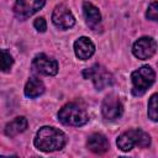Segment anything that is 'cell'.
Segmentation results:
<instances>
[{
  "instance_id": "cell-1",
  "label": "cell",
  "mask_w": 158,
  "mask_h": 158,
  "mask_svg": "<svg viewBox=\"0 0 158 158\" xmlns=\"http://www.w3.org/2000/svg\"><path fill=\"white\" fill-rule=\"evenodd\" d=\"M67 138L63 131L52 127V126H43L41 127L36 136H35V146L42 152H54L59 151L65 146Z\"/></svg>"
},
{
  "instance_id": "cell-2",
  "label": "cell",
  "mask_w": 158,
  "mask_h": 158,
  "mask_svg": "<svg viewBox=\"0 0 158 158\" xmlns=\"http://www.w3.org/2000/svg\"><path fill=\"white\" fill-rule=\"evenodd\" d=\"M116 144L122 152H128L133 147L147 148L151 146V137L141 128H132L121 133L116 139Z\"/></svg>"
},
{
  "instance_id": "cell-3",
  "label": "cell",
  "mask_w": 158,
  "mask_h": 158,
  "mask_svg": "<svg viewBox=\"0 0 158 158\" xmlns=\"http://www.w3.org/2000/svg\"><path fill=\"white\" fill-rule=\"evenodd\" d=\"M58 120L65 126H83L89 121V115L84 107L75 102L64 105L58 112Z\"/></svg>"
},
{
  "instance_id": "cell-4",
  "label": "cell",
  "mask_w": 158,
  "mask_h": 158,
  "mask_svg": "<svg viewBox=\"0 0 158 158\" xmlns=\"http://www.w3.org/2000/svg\"><path fill=\"white\" fill-rule=\"evenodd\" d=\"M156 73L149 65H142L131 74L132 94L135 96H142L154 83Z\"/></svg>"
},
{
  "instance_id": "cell-5",
  "label": "cell",
  "mask_w": 158,
  "mask_h": 158,
  "mask_svg": "<svg viewBox=\"0 0 158 158\" xmlns=\"http://www.w3.org/2000/svg\"><path fill=\"white\" fill-rule=\"evenodd\" d=\"M83 77L85 79H90L96 90H102L104 88L110 86L114 83V77L111 75V73H109L106 68L100 64H94L90 68L84 69Z\"/></svg>"
},
{
  "instance_id": "cell-6",
  "label": "cell",
  "mask_w": 158,
  "mask_h": 158,
  "mask_svg": "<svg viewBox=\"0 0 158 158\" xmlns=\"http://www.w3.org/2000/svg\"><path fill=\"white\" fill-rule=\"evenodd\" d=\"M46 4V0H16L14 14L19 20H26L40 11Z\"/></svg>"
},
{
  "instance_id": "cell-7",
  "label": "cell",
  "mask_w": 158,
  "mask_h": 158,
  "mask_svg": "<svg viewBox=\"0 0 158 158\" xmlns=\"http://www.w3.org/2000/svg\"><path fill=\"white\" fill-rule=\"evenodd\" d=\"M32 69L42 75H56L58 73V63L54 58L40 53L32 59Z\"/></svg>"
},
{
  "instance_id": "cell-8",
  "label": "cell",
  "mask_w": 158,
  "mask_h": 158,
  "mask_svg": "<svg viewBox=\"0 0 158 158\" xmlns=\"http://www.w3.org/2000/svg\"><path fill=\"white\" fill-rule=\"evenodd\" d=\"M101 112H102V116H104L105 120L114 121L116 118H120L122 116V114H123L122 102L120 101V99L116 95L110 94L102 101Z\"/></svg>"
},
{
  "instance_id": "cell-9",
  "label": "cell",
  "mask_w": 158,
  "mask_h": 158,
  "mask_svg": "<svg viewBox=\"0 0 158 158\" xmlns=\"http://www.w3.org/2000/svg\"><path fill=\"white\" fill-rule=\"evenodd\" d=\"M52 22L56 27L60 30H68L74 26L75 17L65 5L60 4V5H57L52 12Z\"/></svg>"
},
{
  "instance_id": "cell-10",
  "label": "cell",
  "mask_w": 158,
  "mask_h": 158,
  "mask_svg": "<svg viewBox=\"0 0 158 158\" xmlns=\"http://www.w3.org/2000/svg\"><path fill=\"white\" fill-rule=\"evenodd\" d=\"M157 51V42L148 36L138 38L132 46V53L138 59H148Z\"/></svg>"
},
{
  "instance_id": "cell-11",
  "label": "cell",
  "mask_w": 158,
  "mask_h": 158,
  "mask_svg": "<svg viewBox=\"0 0 158 158\" xmlns=\"http://www.w3.org/2000/svg\"><path fill=\"white\" fill-rule=\"evenodd\" d=\"M94 52H95V44L90 38L79 37L74 42V53L79 59L86 60L94 54Z\"/></svg>"
},
{
  "instance_id": "cell-12",
  "label": "cell",
  "mask_w": 158,
  "mask_h": 158,
  "mask_svg": "<svg viewBox=\"0 0 158 158\" xmlns=\"http://www.w3.org/2000/svg\"><path fill=\"white\" fill-rule=\"evenodd\" d=\"M83 15H84L86 25L96 31L98 26L101 23V14H100L99 9L95 5H93L91 2L85 1L83 4Z\"/></svg>"
},
{
  "instance_id": "cell-13",
  "label": "cell",
  "mask_w": 158,
  "mask_h": 158,
  "mask_svg": "<svg viewBox=\"0 0 158 158\" xmlns=\"http://www.w3.org/2000/svg\"><path fill=\"white\" fill-rule=\"evenodd\" d=\"M86 146H88V148L93 153H96V154L105 153L109 149V147H110L107 138L104 135H101V133H93L88 138Z\"/></svg>"
},
{
  "instance_id": "cell-14",
  "label": "cell",
  "mask_w": 158,
  "mask_h": 158,
  "mask_svg": "<svg viewBox=\"0 0 158 158\" xmlns=\"http://www.w3.org/2000/svg\"><path fill=\"white\" fill-rule=\"evenodd\" d=\"M27 126H28L27 118L25 116H17L12 121L6 123L4 132L7 137H15L19 133H22L23 131H26Z\"/></svg>"
},
{
  "instance_id": "cell-15",
  "label": "cell",
  "mask_w": 158,
  "mask_h": 158,
  "mask_svg": "<svg viewBox=\"0 0 158 158\" xmlns=\"http://www.w3.org/2000/svg\"><path fill=\"white\" fill-rule=\"evenodd\" d=\"M23 93L27 98L30 99H35L40 95H42L44 93V84L43 81L37 78V77H31L26 85H25V89H23Z\"/></svg>"
},
{
  "instance_id": "cell-16",
  "label": "cell",
  "mask_w": 158,
  "mask_h": 158,
  "mask_svg": "<svg viewBox=\"0 0 158 158\" xmlns=\"http://www.w3.org/2000/svg\"><path fill=\"white\" fill-rule=\"evenodd\" d=\"M147 114H148V117H149L152 121L158 122V93L153 94V95L149 98Z\"/></svg>"
},
{
  "instance_id": "cell-17",
  "label": "cell",
  "mask_w": 158,
  "mask_h": 158,
  "mask_svg": "<svg viewBox=\"0 0 158 158\" xmlns=\"http://www.w3.org/2000/svg\"><path fill=\"white\" fill-rule=\"evenodd\" d=\"M12 64H14L12 56L6 49H1V70L4 73H7L11 69Z\"/></svg>"
},
{
  "instance_id": "cell-18",
  "label": "cell",
  "mask_w": 158,
  "mask_h": 158,
  "mask_svg": "<svg viewBox=\"0 0 158 158\" xmlns=\"http://www.w3.org/2000/svg\"><path fill=\"white\" fill-rule=\"evenodd\" d=\"M146 17L151 21L158 22V1H153L149 4L146 11Z\"/></svg>"
},
{
  "instance_id": "cell-19",
  "label": "cell",
  "mask_w": 158,
  "mask_h": 158,
  "mask_svg": "<svg viewBox=\"0 0 158 158\" xmlns=\"http://www.w3.org/2000/svg\"><path fill=\"white\" fill-rule=\"evenodd\" d=\"M33 27L38 31V32H44L47 30V23H46V20L43 17H38L33 21Z\"/></svg>"
}]
</instances>
